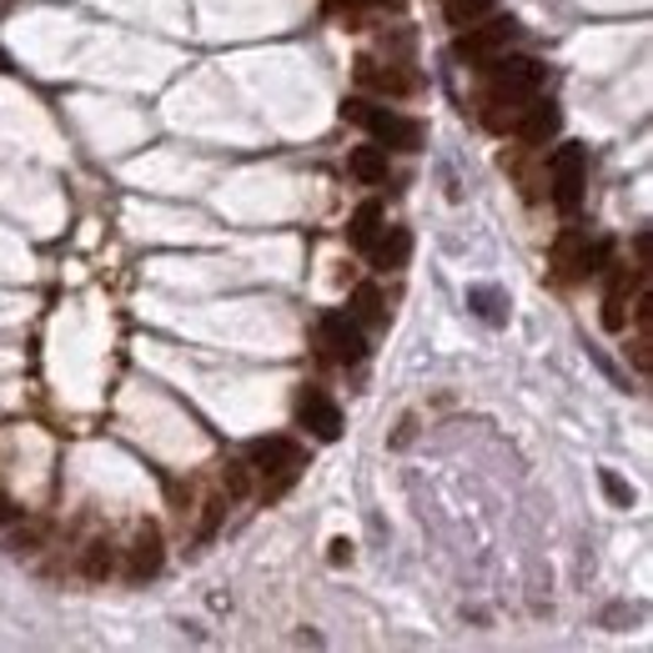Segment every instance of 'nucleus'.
Listing matches in <instances>:
<instances>
[{
  "instance_id": "obj_2",
  "label": "nucleus",
  "mask_w": 653,
  "mask_h": 653,
  "mask_svg": "<svg viewBox=\"0 0 653 653\" xmlns=\"http://www.w3.org/2000/svg\"><path fill=\"white\" fill-rule=\"evenodd\" d=\"M247 458H251V468H257V473L272 477V483L261 487V498H267V503L282 498L286 487L297 483L302 463H307V458H302V448H297L292 438H257V442L247 448Z\"/></svg>"
},
{
  "instance_id": "obj_24",
  "label": "nucleus",
  "mask_w": 653,
  "mask_h": 653,
  "mask_svg": "<svg viewBox=\"0 0 653 653\" xmlns=\"http://www.w3.org/2000/svg\"><path fill=\"white\" fill-rule=\"evenodd\" d=\"M649 347H653V342H649V333H643L639 342H633V368H639V372H649V362H653V357H649Z\"/></svg>"
},
{
  "instance_id": "obj_12",
  "label": "nucleus",
  "mask_w": 653,
  "mask_h": 653,
  "mask_svg": "<svg viewBox=\"0 0 653 653\" xmlns=\"http://www.w3.org/2000/svg\"><path fill=\"white\" fill-rule=\"evenodd\" d=\"M161 573V533H156L151 522H146L142 533H136V543H131V563H126V578L142 583V578H156Z\"/></svg>"
},
{
  "instance_id": "obj_18",
  "label": "nucleus",
  "mask_w": 653,
  "mask_h": 653,
  "mask_svg": "<svg viewBox=\"0 0 653 653\" xmlns=\"http://www.w3.org/2000/svg\"><path fill=\"white\" fill-rule=\"evenodd\" d=\"M493 5H498V0H442V11H448V25H458V31H463V25H473V21H483Z\"/></svg>"
},
{
  "instance_id": "obj_26",
  "label": "nucleus",
  "mask_w": 653,
  "mask_h": 653,
  "mask_svg": "<svg viewBox=\"0 0 653 653\" xmlns=\"http://www.w3.org/2000/svg\"><path fill=\"white\" fill-rule=\"evenodd\" d=\"M649 247H653L649 232H639V241H633V251H639V267H649Z\"/></svg>"
},
{
  "instance_id": "obj_14",
  "label": "nucleus",
  "mask_w": 653,
  "mask_h": 653,
  "mask_svg": "<svg viewBox=\"0 0 653 653\" xmlns=\"http://www.w3.org/2000/svg\"><path fill=\"white\" fill-rule=\"evenodd\" d=\"M347 171H352L362 187H382V181H387V146H378V142L357 146V151L347 156Z\"/></svg>"
},
{
  "instance_id": "obj_5",
  "label": "nucleus",
  "mask_w": 653,
  "mask_h": 653,
  "mask_svg": "<svg viewBox=\"0 0 653 653\" xmlns=\"http://www.w3.org/2000/svg\"><path fill=\"white\" fill-rule=\"evenodd\" d=\"M608 257L604 241H588L583 232H563L553 241V277L559 282H583L588 272H598V261Z\"/></svg>"
},
{
  "instance_id": "obj_27",
  "label": "nucleus",
  "mask_w": 653,
  "mask_h": 653,
  "mask_svg": "<svg viewBox=\"0 0 653 653\" xmlns=\"http://www.w3.org/2000/svg\"><path fill=\"white\" fill-rule=\"evenodd\" d=\"M0 71H11V60H5V56H0Z\"/></svg>"
},
{
  "instance_id": "obj_19",
  "label": "nucleus",
  "mask_w": 653,
  "mask_h": 653,
  "mask_svg": "<svg viewBox=\"0 0 653 653\" xmlns=\"http://www.w3.org/2000/svg\"><path fill=\"white\" fill-rule=\"evenodd\" d=\"M352 317H357V322H372V327H382V322H387V307H382L378 286H357V297H352Z\"/></svg>"
},
{
  "instance_id": "obj_16",
  "label": "nucleus",
  "mask_w": 653,
  "mask_h": 653,
  "mask_svg": "<svg viewBox=\"0 0 653 653\" xmlns=\"http://www.w3.org/2000/svg\"><path fill=\"white\" fill-rule=\"evenodd\" d=\"M378 232H382V206H378V202H362V206L352 212V222H347V241L368 251Z\"/></svg>"
},
{
  "instance_id": "obj_25",
  "label": "nucleus",
  "mask_w": 653,
  "mask_h": 653,
  "mask_svg": "<svg viewBox=\"0 0 653 653\" xmlns=\"http://www.w3.org/2000/svg\"><path fill=\"white\" fill-rule=\"evenodd\" d=\"M15 518H21V508H15V503L0 493V528H5V522H15Z\"/></svg>"
},
{
  "instance_id": "obj_15",
  "label": "nucleus",
  "mask_w": 653,
  "mask_h": 653,
  "mask_svg": "<svg viewBox=\"0 0 653 653\" xmlns=\"http://www.w3.org/2000/svg\"><path fill=\"white\" fill-rule=\"evenodd\" d=\"M468 312H473V317H483L487 327H503V322H508V292H503V286H468Z\"/></svg>"
},
{
  "instance_id": "obj_8",
  "label": "nucleus",
  "mask_w": 653,
  "mask_h": 653,
  "mask_svg": "<svg viewBox=\"0 0 653 653\" xmlns=\"http://www.w3.org/2000/svg\"><path fill=\"white\" fill-rule=\"evenodd\" d=\"M297 423H302L307 432H317L322 442H337V438H342V413H337V403L327 397V392H317V387L302 392Z\"/></svg>"
},
{
  "instance_id": "obj_4",
  "label": "nucleus",
  "mask_w": 653,
  "mask_h": 653,
  "mask_svg": "<svg viewBox=\"0 0 653 653\" xmlns=\"http://www.w3.org/2000/svg\"><path fill=\"white\" fill-rule=\"evenodd\" d=\"M518 41V21L513 15H498V21H487V25H463V36L452 41V56L468 60V66H487V60H498L503 50Z\"/></svg>"
},
{
  "instance_id": "obj_3",
  "label": "nucleus",
  "mask_w": 653,
  "mask_h": 653,
  "mask_svg": "<svg viewBox=\"0 0 653 653\" xmlns=\"http://www.w3.org/2000/svg\"><path fill=\"white\" fill-rule=\"evenodd\" d=\"M342 111L357 126H368L378 146H392V151H417V146H423V126H417L413 116H397V111L372 106V101H347Z\"/></svg>"
},
{
  "instance_id": "obj_17",
  "label": "nucleus",
  "mask_w": 653,
  "mask_h": 653,
  "mask_svg": "<svg viewBox=\"0 0 653 653\" xmlns=\"http://www.w3.org/2000/svg\"><path fill=\"white\" fill-rule=\"evenodd\" d=\"M111 568H116V553H111V543H106V538H95V543L86 548L81 573H86L91 583H101V578H111Z\"/></svg>"
},
{
  "instance_id": "obj_6",
  "label": "nucleus",
  "mask_w": 653,
  "mask_h": 653,
  "mask_svg": "<svg viewBox=\"0 0 653 653\" xmlns=\"http://www.w3.org/2000/svg\"><path fill=\"white\" fill-rule=\"evenodd\" d=\"M583 181H588V151L583 146H559L553 151V202H559V212H578L583 202Z\"/></svg>"
},
{
  "instance_id": "obj_7",
  "label": "nucleus",
  "mask_w": 653,
  "mask_h": 653,
  "mask_svg": "<svg viewBox=\"0 0 653 653\" xmlns=\"http://www.w3.org/2000/svg\"><path fill=\"white\" fill-rule=\"evenodd\" d=\"M322 342H327V357L342 362V368H357L368 357V337H362V322L352 312H327L322 317Z\"/></svg>"
},
{
  "instance_id": "obj_13",
  "label": "nucleus",
  "mask_w": 653,
  "mask_h": 653,
  "mask_svg": "<svg viewBox=\"0 0 653 653\" xmlns=\"http://www.w3.org/2000/svg\"><path fill=\"white\" fill-rule=\"evenodd\" d=\"M357 81L368 86V91H382V95H413V76H403L397 66H378L372 56L357 60Z\"/></svg>"
},
{
  "instance_id": "obj_10",
  "label": "nucleus",
  "mask_w": 653,
  "mask_h": 653,
  "mask_svg": "<svg viewBox=\"0 0 653 653\" xmlns=\"http://www.w3.org/2000/svg\"><path fill=\"white\" fill-rule=\"evenodd\" d=\"M407 251H413V237H407L403 226H382L378 237H372L368 257L378 272H397V267H407Z\"/></svg>"
},
{
  "instance_id": "obj_1",
  "label": "nucleus",
  "mask_w": 653,
  "mask_h": 653,
  "mask_svg": "<svg viewBox=\"0 0 653 653\" xmlns=\"http://www.w3.org/2000/svg\"><path fill=\"white\" fill-rule=\"evenodd\" d=\"M538 86H543V66H538L533 56H503V60H493L483 121H487L493 131L518 126V116L528 111V101H533Z\"/></svg>"
},
{
  "instance_id": "obj_11",
  "label": "nucleus",
  "mask_w": 653,
  "mask_h": 653,
  "mask_svg": "<svg viewBox=\"0 0 653 653\" xmlns=\"http://www.w3.org/2000/svg\"><path fill=\"white\" fill-rule=\"evenodd\" d=\"M559 126H563V111L553 101H528V111L518 116V131L528 146H543L548 136H559Z\"/></svg>"
},
{
  "instance_id": "obj_21",
  "label": "nucleus",
  "mask_w": 653,
  "mask_h": 653,
  "mask_svg": "<svg viewBox=\"0 0 653 653\" xmlns=\"http://www.w3.org/2000/svg\"><path fill=\"white\" fill-rule=\"evenodd\" d=\"M222 487H226V498H247V468H241V463H226L222 468Z\"/></svg>"
},
{
  "instance_id": "obj_22",
  "label": "nucleus",
  "mask_w": 653,
  "mask_h": 653,
  "mask_svg": "<svg viewBox=\"0 0 653 653\" xmlns=\"http://www.w3.org/2000/svg\"><path fill=\"white\" fill-rule=\"evenodd\" d=\"M5 548H11L15 559H25V553H36V548H41V522H36V528H25V533H15Z\"/></svg>"
},
{
  "instance_id": "obj_20",
  "label": "nucleus",
  "mask_w": 653,
  "mask_h": 653,
  "mask_svg": "<svg viewBox=\"0 0 653 653\" xmlns=\"http://www.w3.org/2000/svg\"><path fill=\"white\" fill-rule=\"evenodd\" d=\"M598 483H604V493H608V503H613V508H633V487L623 483L618 473H598Z\"/></svg>"
},
{
  "instance_id": "obj_23",
  "label": "nucleus",
  "mask_w": 653,
  "mask_h": 653,
  "mask_svg": "<svg viewBox=\"0 0 653 653\" xmlns=\"http://www.w3.org/2000/svg\"><path fill=\"white\" fill-rule=\"evenodd\" d=\"M327 563H333V568L352 563V543H347V538H333V553H327Z\"/></svg>"
},
{
  "instance_id": "obj_9",
  "label": "nucleus",
  "mask_w": 653,
  "mask_h": 653,
  "mask_svg": "<svg viewBox=\"0 0 653 653\" xmlns=\"http://www.w3.org/2000/svg\"><path fill=\"white\" fill-rule=\"evenodd\" d=\"M639 277H643V267L639 272H629V267H613V277H608V297H604V327L608 333H623V307H629V297L639 292Z\"/></svg>"
}]
</instances>
